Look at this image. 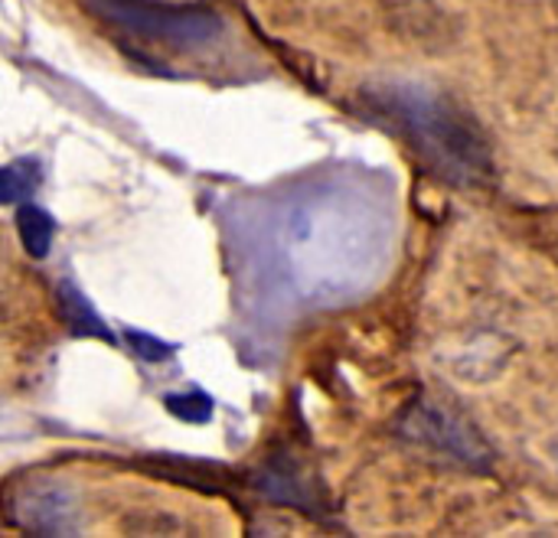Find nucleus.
Segmentation results:
<instances>
[{
    "label": "nucleus",
    "mask_w": 558,
    "mask_h": 538,
    "mask_svg": "<svg viewBox=\"0 0 558 538\" xmlns=\"http://www.w3.org/2000/svg\"><path fill=\"white\" fill-rule=\"evenodd\" d=\"M10 513L23 529L33 533H72V503L52 487L29 490L23 500H13Z\"/></svg>",
    "instance_id": "nucleus-4"
},
{
    "label": "nucleus",
    "mask_w": 558,
    "mask_h": 538,
    "mask_svg": "<svg viewBox=\"0 0 558 538\" xmlns=\"http://www.w3.org/2000/svg\"><path fill=\"white\" fill-rule=\"evenodd\" d=\"M128 340H131V346H134L144 359H150V363L173 353V346H167V343H160V340H154V337H144V333H128Z\"/></svg>",
    "instance_id": "nucleus-9"
},
{
    "label": "nucleus",
    "mask_w": 558,
    "mask_h": 538,
    "mask_svg": "<svg viewBox=\"0 0 558 538\" xmlns=\"http://www.w3.org/2000/svg\"><path fill=\"white\" fill-rule=\"evenodd\" d=\"M39 180H43V170H39V163H36L33 157L10 160V163L3 167V173H0V199H3L7 206H13V203L26 199V196L39 186Z\"/></svg>",
    "instance_id": "nucleus-7"
},
{
    "label": "nucleus",
    "mask_w": 558,
    "mask_h": 538,
    "mask_svg": "<svg viewBox=\"0 0 558 538\" xmlns=\"http://www.w3.org/2000/svg\"><path fill=\"white\" fill-rule=\"evenodd\" d=\"M396 245V199L369 173L333 170L262 206L255 271L294 304L324 307L369 291Z\"/></svg>",
    "instance_id": "nucleus-1"
},
{
    "label": "nucleus",
    "mask_w": 558,
    "mask_h": 538,
    "mask_svg": "<svg viewBox=\"0 0 558 538\" xmlns=\"http://www.w3.org/2000/svg\"><path fill=\"white\" fill-rule=\"evenodd\" d=\"M16 232H20V242H23L26 255L46 258V252L52 245V235H56V222H52V216L46 209L23 203L20 212H16Z\"/></svg>",
    "instance_id": "nucleus-6"
},
{
    "label": "nucleus",
    "mask_w": 558,
    "mask_h": 538,
    "mask_svg": "<svg viewBox=\"0 0 558 538\" xmlns=\"http://www.w3.org/2000/svg\"><path fill=\"white\" fill-rule=\"evenodd\" d=\"M167 408L177 415V418H183V421H190V425H203V421H209V415H213V399L206 395V392H180V395H170L167 399Z\"/></svg>",
    "instance_id": "nucleus-8"
},
{
    "label": "nucleus",
    "mask_w": 558,
    "mask_h": 538,
    "mask_svg": "<svg viewBox=\"0 0 558 538\" xmlns=\"http://www.w3.org/2000/svg\"><path fill=\"white\" fill-rule=\"evenodd\" d=\"M59 307H62L65 323H69V330H72L75 337H98V340H105V343H114L111 330L98 320V314L92 310V304H88L69 281L59 288Z\"/></svg>",
    "instance_id": "nucleus-5"
},
{
    "label": "nucleus",
    "mask_w": 558,
    "mask_h": 538,
    "mask_svg": "<svg viewBox=\"0 0 558 538\" xmlns=\"http://www.w3.org/2000/svg\"><path fill=\"white\" fill-rule=\"evenodd\" d=\"M366 108L386 118L412 147L454 183H484L490 176V147L484 134L441 95L418 85H379L363 91Z\"/></svg>",
    "instance_id": "nucleus-2"
},
{
    "label": "nucleus",
    "mask_w": 558,
    "mask_h": 538,
    "mask_svg": "<svg viewBox=\"0 0 558 538\" xmlns=\"http://www.w3.org/2000/svg\"><path fill=\"white\" fill-rule=\"evenodd\" d=\"M92 16L121 33L147 42H167L180 49L209 46L222 36L226 23L206 7H170L154 0H82Z\"/></svg>",
    "instance_id": "nucleus-3"
}]
</instances>
